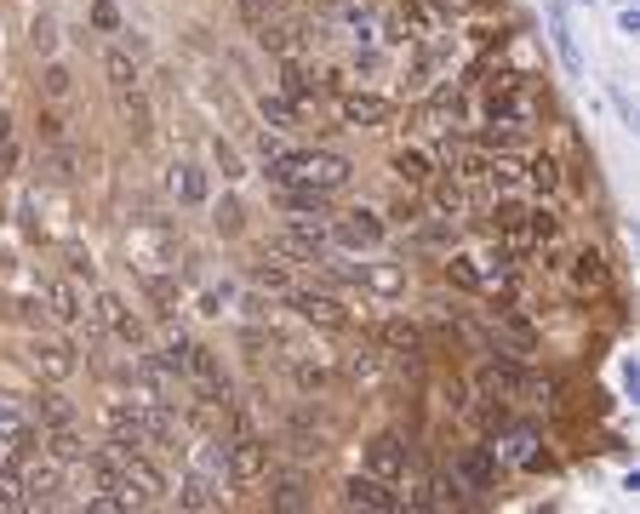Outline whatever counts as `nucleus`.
<instances>
[{"instance_id":"nucleus-1","label":"nucleus","mask_w":640,"mask_h":514,"mask_svg":"<svg viewBox=\"0 0 640 514\" xmlns=\"http://www.w3.org/2000/svg\"><path fill=\"white\" fill-rule=\"evenodd\" d=\"M269 178L286 183V189H320V195H338L349 189L355 166L343 155H320V149H286V155L269 166Z\"/></svg>"},{"instance_id":"nucleus-2","label":"nucleus","mask_w":640,"mask_h":514,"mask_svg":"<svg viewBox=\"0 0 640 514\" xmlns=\"http://www.w3.org/2000/svg\"><path fill=\"white\" fill-rule=\"evenodd\" d=\"M223 469H229V480H235V486L263 480V475H269V440L235 435V440H229V452H223Z\"/></svg>"},{"instance_id":"nucleus-3","label":"nucleus","mask_w":640,"mask_h":514,"mask_svg":"<svg viewBox=\"0 0 640 514\" xmlns=\"http://www.w3.org/2000/svg\"><path fill=\"white\" fill-rule=\"evenodd\" d=\"M29 366H35L46 383H69L80 360H75V349H69L63 337H35V343H29Z\"/></svg>"},{"instance_id":"nucleus-4","label":"nucleus","mask_w":640,"mask_h":514,"mask_svg":"<svg viewBox=\"0 0 640 514\" xmlns=\"http://www.w3.org/2000/svg\"><path fill=\"white\" fill-rule=\"evenodd\" d=\"M92 315V326H103V332H115V337H126V343H138L143 337V326H138V315L126 309V297L120 292H98V303L86 309Z\"/></svg>"},{"instance_id":"nucleus-5","label":"nucleus","mask_w":640,"mask_h":514,"mask_svg":"<svg viewBox=\"0 0 640 514\" xmlns=\"http://www.w3.org/2000/svg\"><path fill=\"white\" fill-rule=\"evenodd\" d=\"M286 297H292V309H298L309 326H332V332H338V326H349V309H343L332 292H298V286H292Z\"/></svg>"},{"instance_id":"nucleus-6","label":"nucleus","mask_w":640,"mask_h":514,"mask_svg":"<svg viewBox=\"0 0 640 514\" xmlns=\"http://www.w3.org/2000/svg\"><path fill=\"white\" fill-rule=\"evenodd\" d=\"M103 429H109V446H120V452H143V446H149L138 406H109V412H103Z\"/></svg>"},{"instance_id":"nucleus-7","label":"nucleus","mask_w":640,"mask_h":514,"mask_svg":"<svg viewBox=\"0 0 640 514\" xmlns=\"http://www.w3.org/2000/svg\"><path fill=\"white\" fill-rule=\"evenodd\" d=\"M120 480H126V486H132L143 503L166 497V475H160V469H155V463H149L143 452H120Z\"/></svg>"},{"instance_id":"nucleus-8","label":"nucleus","mask_w":640,"mask_h":514,"mask_svg":"<svg viewBox=\"0 0 640 514\" xmlns=\"http://www.w3.org/2000/svg\"><path fill=\"white\" fill-rule=\"evenodd\" d=\"M332 240H338V246H378L383 240V218L378 212H366V206H360V212H343L338 223H332Z\"/></svg>"},{"instance_id":"nucleus-9","label":"nucleus","mask_w":640,"mask_h":514,"mask_svg":"<svg viewBox=\"0 0 640 514\" xmlns=\"http://www.w3.org/2000/svg\"><path fill=\"white\" fill-rule=\"evenodd\" d=\"M366 475L378 480H400L406 475V440L400 435H378L372 446H366Z\"/></svg>"},{"instance_id":"nucleus-10","label":"nucleus","mask_w":640,"mask_h":514,"mask_svg":"<svg viewBox=\"0 0 640 514\" xmlns=\"http://www.w3.org/2000/svg\"><path fill=\"white\" fill-rule=\"evenodd\" d=\"M343 503H349V509H400V497L389 492V480H378V475H355L349 480V486H343Z\"/></svg>"},{"instance_id":"nucleus-11","label":"nucleus","mask_w":640,"mask_h":514,"mask_svg":"<svg viewBox=\"0 0 640 514\" xmlns=\"http://www.w3.org/2000/svg\"><path fill=\"white\" fill-rule=\"evenodd\" d=\"M343 126H383V120L395 115V103L389 98H366V92H349V98L338 103Z\"/></svg>"},{"instance_id":"nucleus-12","label":"nucleus","mask_w":640,"mask_h":514,"mask_svg":"<svg viewBox=\"0 0 640 514\" xmlns=\"http://www.w3.org/2000/svg\"><path fill=\"white\" fill-rule=\"evenodd\" d=\"M40 446L58 457V463H86V457H92V446L80 440L75 423H63V429H40Z\"/></svg>"},{"instance_id":"nucleus-13","label":"nucleus","mask_w":640,"mask_h":514,"mask_svg":"<svg viewBox=\"0 0 640 514\" xmlns=\"http://www.w3.org/2000/svg\"><path fill=\"white\" fill-rule=\"evenodd\" d=\"M355 280L366 286V292H378V297H400V292H406V269H400V263H360Z\"/></svg>"},{"instance_id":"nucleus-14","label":"nucleus","mask_w":640,"mask_h":514,"mask_svg":"<svg viewBox=\"0 0 640 514\" xmlns=\"http://www.w3.org/2000/svg\"><path fill=\"white\" fill-rule=\"evenodd\" d=\"M18 480H23V503H52V492L63 486V463L52 457V463H40V469H29Z\"/></svg>"},{"instance_id":"nucleus-15","label":"nucleus","mask_w":640,"mask_h":514,"mask_svg":"<svg viewBox=\"0 0 640 514\" xmlns=\"http://www.w3.org/2000/svg\"><path fill=\"white\" fill-rule=\"evenodd\" d=\"M343 377L360 383V389H378V383H383V355H378V349H355V355H343Z\"/></svg>"},{"instance_id":"nucleus-16","label":"nucleus","mask_w":640,"mask_h":514,"mask_svg":"<svg viewBox=\"0 0 640 514\" xmlns=\"http://www.w3.org/2000/svg\"><path fill=\"white\" fill-rule=\"evenodd\" d=\"M46 303H52V315H58V320H80V315H86V297H80L75 280H46Z\"/></svg>"},{"instance_id":"nucleus-17","label":"nucleus","mask_w":640,"mask_h":514,"mask_svg":"<svg viewBox=\"0 0 640 514\" xmlns=\"http://www.w3.org/2000/svg\"><path fill=\"white\" fill-rule=\"evenodd\" d=\"M326 200H332V195H320V189H286L280 206H286V212H298V223H326Z\"/></svg>"},{"instance_id":"nucleus-18","label":"nucleus","mask_w":640,"mask_h":514,"mask_svg":"<svg viewBox=\"0 0 640 514\" xmlns=\"http://www.w3.org/2000/svg\"><path fill=\"white\" fill-rule=\"evenodd\" d=\"M35 423L40 429H63V423H75V406H69L58 389H40L35 395Z\"/></svg>"},{"instance_id":"nucleus-19","label":"nucleus","mask_w":640,"mask_h":514,"mask_svg":"<svg viewBox=\"0 0 640 514\" xmlns=\"http://www.w3.org/2000/svg\"><path fill=\"white\" fill-rule=\"evenodd\" d=\"M103 75L115 92H138V63L126 58V52H103Z\"/></svg>"},{"instance_id":"nucleus-20","label":"nucleus","mask_w":640,"mask_h":514,"mask_svg":"<svg viewBox=\"0 0 640 514\" xmlns=\"http://www.w3.org/2000/svg\"><path fill=\"white\" fill-rule=\"evenodd\" d=\"M252 286H258V292H292V275H286V263H275V257H258V263H252Z\"/></svg>"},{"instance_id":"nucleus-21","label":"nucleus","mask_w":640,"mask_h":514,"mask_svg":"<svg viewBox=\"0 0 640 514\" xmlns=\"http://www.w3.org/2000/svg\"><path fill=\"white\" fill-rule=\"evenodd\" d=\"M572 280H578L583 292H606V257H600V252H583L578 263H572Z\"/></svg>"},{"instance_id":"nucleus-22","label":"nucleus","mask_w":640,"mask_h":514,"mask_svg":"<svg viewBox=\"0 0 640 514\" xmlns=\"http://www.w3.org/2000/svg\"><path fill=\"white\" fill-rule=\"evenodd\" d=\"M378 337H383V349H400V355H418V343H423V332L412 320H389Z\"/></svg>"},{"instance_id":"nucleus-23","label":"nucleus","mask_w":640,"mask_h":514,"mask_svg":"<svg viewBox=\"0 0 640 514\" xmlns=\"http://www.w3.org/2000/svg\"><path fill=\"white\" fill-rule=\"evenodd\" d=\"M526 178H532V189L555 195V189H560V160H555V155H538L532 166H526Z\"/></svg>"},{"instance_id":"nucleus-24","label":"nucleus","mask_w":640,"mask_h":514,"mask_svg":"<svg viewBox=\"0 0 640 514\" xmlns=\"http://www.w3.org/2000/svg\"><path fill=\"white\" fill-rule=\"evenodd\" d=\"M69 80H75V75H69L63 63H46V69H40V98H52V103L69 98Z\"/></svg>"},{"instance_id":"nucleus-25","label":"nucleus","mask_w":640,"mask_h":514,"mask_svg":"<svg viewBox=\"0 0 640 514\" xmlns=\"http://www.w3.org/2000/svg\"><path fill=\"white\" fill-rule=\"evenodd\" d=\"M435 206H440V212H452V218H458L463 206H469V195H463V183H458V178H440V183H435Z\"/></svg>"},{"instance_id":"nucleus-26","label":"nucleus","mask_w":640,"mask_h":514,"mask_svg":"<svg viewBox=\"0 0 640 514\" xmlns=\"http://www.w3.org/2000/svg\"><path fill=\"white\" fill-rule=\"evenodd\" d=\"M172 189L183 200H206V178H200L195 166H172Z\"/></svg>"},{"instance_id":"nucleus-27","label":"nucleus","mask_w":640,"mask_h":514,"mask_svg":"<svg viewBox=\"0 0 640 514\" xmlns=\"http://www.w3.org/2000/svg\"><path fill=\"white\" fill-rule=\"evenodd\" d=\"M395 172L406 183H429V160H423L418 149H400V155H395Z\"/></svg>"},{"instance_id":"nucleus-28","label":"nucleus","mask_w":640,"mask_h":514,"mask_svg":"<svg viewBox=\"0 0 640 514\" xmlns=\"http://www.w3.org/2000/svg\"><path fill=\"white\" fill-rule=\"evenodd\" d=\"M40 172H46L52 183H69L75 178V155H69V149H52V155L40 160Z\"/></svg>"},{"instance_id":"nucleus-29","label":"nucleus","mask_w":640,"mask_h":514,"mask_svg":"<svg viewBox=\"0 0 640 514\" xmlns=\"http://www.w3.org/2000/svg\"><path fill=\"white\" fill-rule=\"evenodd\" d=\"M263 120H275L280 132H292V126H298V103H286V98H263Z\"/></svg>"},{"instance_id":"nucleus-30","label":"nucleus","mask_w":640,"mask_h":514,"mask_svg":"<svg viewBox=\"0 0 640 514\" xmlns=\"http://www.w3.org/2000/svg\"><path fill=\"white\" fill-rule=\"evenodd\" d=\"M526 229H532V240H555L560 235V218L549 212V206H538V212H526Z\"/></svg>"},{"instance_id":"nucleus-31","label":"nucleus","mask_w":640,"mask_h":514,"mask_svg":"<svg viewBox=\"0 0 640 514\" xmlns=\"http://www.w3.org/2000/svg\"><path fill=\"white\" fill-rule=\"evenodd\" d=\"M23 429H40L35 417H23L12 400H0V435H23Z\"/></svg>"},{"instance_id":"nucleus-32","label":"nucleus","mask_w":640,"mask_h":514,"mask_svg":"<svg viewBox=\"0 0 640 514\" xmlns=\"http://www.w3.org/2000/svg\"><path fill=\"white\" fill-rule=\"evenodd\" d=\"M29 35H35V52H40V58H52V52H58V23H52V18H35V29H29Z\"/></svg>"},{"instance_id":"nucleus-33","label":"nucleus","mask_w":640,"mask_h":514,"mask_svg":"<svg viewBox=\"0 0 640 514\" xmlns=\"http://www.w3.org/2000/svg\"><path fill=\"white\" fill-rule=\"evenodd\" d=\"M178 503H183V509H218V497L206 492V486H200V480H183Z\"/></svg>"},{"instance_id":"nucleus-34","label":"nucleus","mask_w":640,"mask_h":514,"mask_svg":"<svg viewBox=\"0 0 640 514\" xmlns=\"http://www.w3.org/2000/svg\"><path fill=\"white\" fill-rule=\"evenodd\" d=\"M292 377H298V389H326V383H332V372H326V366H309V360H298Z\"/></svg>"},{"instance_id":"nucleus-35","label":"nucleus","mask_w":640,"mask_h":514,"mask_svg":"<svg viewBox=\"0 0 640 514\" xmlns=\"http://www.w3.org/2000/svg\"><path fill=\"white\" fill-rule=\"evenodd\" d=\"M463 475H469V486H480V492H486V486H492V463H486V457H463Z\"/></svg>"},{"instance_id":"nucleus-36","label":"nucleus","mask_w":640,"mask_h":514,"mask_svg":"<svg viewBox=\"0 0 640 514\" xmlns=\"http://www.w3.org/2000/svg\"><path fill=\"white\" fill-rule=\"evenodd\" d=\"M212 223H218V235H240V206L235 200H223L218 212H212Z\"/></svg>"},{"instance_id":"nucleus-37","label":"nucleus","mask_w":640,"mask_h":514,"mask_svg":"<svg viewBox=\"0 0 640 514\" xmlns=\"http://www.w3.org/2000/svg\"><path fill=\"white\" fill-rule=\"evenodd\" d=\"M503 332L515 343V355H532V326H526V320H503Z\"/></svg>"},{"instance_id":"nucleus-38","label":"nucleus","mask_w":640,"mask_h":514,"mask_svg":"<svg viewBox=\"0 0 640 514\" xmlns=\"http://www.w3.org/2000/svg\"><path fill=\"white\" fill-rule=\"evenodd\" d=\"M23 166V149H18V138H0V178H12Z\"/></svg>"},{"instance_id":"nucleus-39","label":"nucleus","mask_w":640,"mask_h":514,"mask_svg":"<svg viewBox=\"0 0 640 514\" xmlns=\"http://www.w3.org/2000/svg\"><path fill=\"white\" fill-rule=\"evenodd\" d=\"M212 155H218V166H223V178H240V155H235V149H229V143H212Z\"/></svg>"},{"instance_id":"nucleus-40","label":"nucleus","mask_w":640,"mask_h":514,"mask_svg":"<svg viewBox=\"0 0 640 514\" xmlns=\"http://www.w3.org/2000/svg\"><path fill=\"white\" fill-rule=\"evenodd\" d=\"M92 23H98V29H120V12L109 0H92Z\"/></svg>"},{"instance_id":"nucleus-41","label":"nucleus","mask_w":640,"mask_h":514,"mask_svg":"<svg viewBox=\"0 0 640 514\" xmlns=\"http://www.w3.org/2000/svg\"><path fill=\"white\" fill-rule=\"evenodd\" d=\"M286 92H292V98H309V92H315V86H309V75H303L298 63L286 69Z\"/></svg>"},{"instance_id":"nucleus-42","label":"nucleus","mask_w":640,"mask_h":514,"mask_svg":"<svg viewBox=\"0 0 640 514\" xmlns=\"http://www.w3.org/2000/svg\"><path fill=\"white\" fill-rule=\"evenodd\" d=\"M35 126H40V143H63V120L58 115H40Z\"/></svg>"},{"instance_id":"nucleus-43","label":"nucleus","mask_w":640,"mask_h":514,"mask_svg":"<svg viewBox=\"0 0 640 514\" xmlns=\"http://www.w3.org/2000/svg\"><path fill=\"white\" fill-rule=\"evenodd\" d=\"M258 155H263V160H269V166H275V160H280V155H286V143H280V138H275V132H263V138H258Z\"/></svg>"},{"instance_id":"nucleus-44","label":"nucleus","mask_w":640,"mask_h":514,"mask_svg":"<svg viewBox=\"0 0 640 514\" xmlns=\"http://www.w3.org/2000/svg\"><path fill=\"white\" fill-rule=\"evenodd\" d=\"M446 275L458 280V286H480V275H475V269H469V257H458V263H452V269H446Z\"/></svg>"},{"instance_id":"nucleus-45","label":"nucleus","mask_w":640,"mask_h":514,"mask_svg":"<svg viewBox=\"0 0 640 514\" xmlns=\"http://www.w3.org/2000/svg\"><path fill=\"white\" fill-rule=\"evenodd\" d=\"M63 257H69V275H92V257L80 252V246H69Z\"/></svg>"},{"instance_id":"nucleus-46","label":"nucleus","mask_w":640,"mask_h":514,"mask_svg":"<svg viewBox=\"0 0 640 514\" xmlns=\"http://www.w3.org/2000/svg\"><path fill=\"white\" fill-rule=\"evenodd\" d=\"M395 223H418V200H395Z\"/></svg>"},{"instance_id":"nucleus-47","label":"nucleus","mask_w":640,"mask_h":514,"mask_svg":"<svg viewBox=\"0 0 640 514\" xmlns=\"http://www.w3.org/2000/svg\"><path fill=\"white\" fill-rule=\"evenodd\" d=\"M440 12H475V0H435Z\"/></svg>"},{"instance_id":"nucleus-48","label":"nucleus","mask_w":640,"mask_h":514,"mask_svg":"<svg viewBox=\"0 0 640 514\" xmlns=\"http://www.w3.org/2000/svg\"><path fill=\"white\" fill-rule=\"evenodd\" d=\"M0 138H12V115L6 109H0Z\"/></svg>"}]
</instances>
